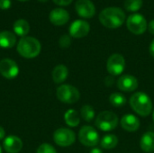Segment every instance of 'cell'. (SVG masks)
<instances>
[{
    "instance_id": "277c9868",
    "label": "cell",
    "mask_w": 154,
    "mask_h": 153,
    "mask_svg": "<svg viewBox=\"0 0 154 153\" xmlns=\"http://www.w3.org/2000/svg\"><path fill=\"white\" fill-rule=\"evenodd\" d=\"M118 124L117 115L111 111L101 112L96 119V126L104 132H109L116 128Z\"/></svg>"
},
{
    "instance_id": "d6986e66",
    "label": "cell",
    "mask_w": 154,
    "mask_h": 153,
    "mask_svg": "<svg viewBox=\"0 0 154 153\" xmlns=\"http://www.w3.org/2000/svg\"><path fill=\"white\" fill-rule=\"evenodd\" d=\"M69 75V69L65 65H58L52 71V79L56 84H60L66 80Z\"/></svg>"
},
{
    "instance_id": "8992f818",
    "label": "cell",
    "mask_w": 154,
    "mask_h": 153,
    "mask_svg": "<svg viewBox=\"0 0 154 153\" xmlns=\"http://www.w3.org/2000/svg\"><path fill=\"white\" fill-rule=\"evenodd\" d=\"M126 25L128 30L136 35L143 34L147 30V22L140 14H131L126 21Z\"/></svg>"
},
{
    "instance_id": "7a4b0ae2",
    "label": "cell",
    "mask_w": 154,
    "mask_h": 153,
    "mask_svg": "<svg viewBox=\"0 0 154 153\" xmlns=\"http://www.w3.org/2000/svg\"><path fill=\"white\" fill-rule=\"evenodd\" d=\"M129 103L133 110L141 116H147L152 111V102L150 96L143 92L134 94Z\"/></svg>"
},
{
    "instance_id": "d4e9b609",
    "label": "cell",
    "mask_w": 154,
    "mask_h": 153,
    "mask_svg": "<svg viewBox=\"0 0 154 153\" xmlns=\"http://www.w3.org/2000/svg\"><path fill=\"white\" fill-rule=\"evenodd\" d=\"M143 6V0H125V7L127 11L136 12Z\"/></svg>"
},
{
    "instance_id": "1f68e13d",
    "label": "cell",
    "mask_w": 154,
    "mask_h": 153,
    "mask_svg": "<svg viewBox=\"0 0 154 153\" xmlns=\"http://www.w3.org/2000/svg\"><path fill=\"white\" fill-rule=\"evenodd\" d=\"M150 53L154 58V39L152 40V43L150 45Z\"/></svg>"
},
{
    "instance_id": "484cf974",
    "label": "cell",
    "mask_w": 154,
    "mask_h": 153,
    "mask_svg": "<svg viewBox=\"0 0 154 153\" xmlns=\"http://www.w3.org/2000/svg\"><path fill=\"white\" fill-rule=\"evenodd\" d=\"M37 153H57L55 148L49 143H42L39 146Z\"/></svg>"
},
{
    "instance_id": "74e56055",
    "label": "cell",
    "mask_w": 154,
    "mask_h": 153,
    "mask_svg": "<svg viewBox=\"0 0 154 153\" xmlns=\"http://www.w3.org/2000/svg\"><path fill=\"white\" fill-rule=\"evenodd\" d=\"M18 1H23V2H24V1H28V0H18Z\"/></svg>"
},
{
    "instance_id": "cb8c5ba5",
    "label": "cell",
    "mask_w": 154,
    "mask_h": 153,
    "mask_svg": "<svg viewBox=\"0 0 154 153\" xmlns=\"http://www.w3.org/2000/svg\"><path fill=\"white\" fill-rule=\"evenodd\" d=\"M80 115L83 118V120H85L86 122H90L95 117V110L91 106L86 105L82 106L80 110Z\"/></svg>"
},
{
    "instance_id": "8fae6325",
    "label": "cell",
    "mask_w": 154,
    "mask_h": 153,
    "mask_svg": "<svg viewBox=\"0 0 154 153\" xmlns=\"http://www.w3.org/2000/svg\"><path fill=\"white\" fill-rule=\"evenodd\" d=\"M90 25L88 22L83 20H77L69 26V34L74 38H83L88 34Z\"/></svg>"
},
{
    "instance_id": "4316f807",
    "label": "cell",
    "mask_w": 154,
    "mask_h": 153,
    "mask_svg": "<svg viewBox=\"0 0 154 153\" xmlns=\"http://www.w3.org/2000/svg\"><path fill=\"white\" fill-rule=\"evenodd\" d=\"M59 44L61 48L63 49H66L68 47H69V45L71 44V39L69 35L67 34H64L62 35L60 38V41H59Z\"/></svg>"
},
{
    "instance_id": "2e32d148",
    "label": "cell",
    "mask_w": 154,
    "mask_h": 153,
    "mask_svg": "<svg viewBox=\"0 0 154 153\" xmlns=\"http://www.w3.org/2000/svg\"><path fill=\"white\" fill-rule=\"evenodd\" d=\"M121 126L127 132H136L140 127V120L134 115H125L121 119Z\"/></svg>"
},
{
    "instance_id": "5b68a950",
    "label": "cell",
    "mask_w": 154,
    "mask_h": 153,
    "mask_svg": "<svg viewBox=\"0 0 154 153\" xmlns=\"http://www.w3.org/2000/svg\"><path fill=\"white\" fill-rule=\"evenodd\" d=\"M58 99L65 104H74L80 97L79 91L71 85H61L56 92Z\"/></svg>"
},
{
    "instance_id": "d590c367",
    "label": "cell",
    "mask_w": 154,
    "mask_h": 153,
    "mask_svg": "<svg viewBox=\"0 0 154 153\" xmlns=\"http://www.w3.org/2000/svg\"><path fill=\"white\" fill-rule=\"evenodd\" d=\"M152 119H153V122H154V111H153V114H152Z\"/></svg>"
},
{
    "instance_id": "5bb4252c",
    "label": "cell",
    "mask_w": 154,
    "mask_h": 153,
    "mask_svg": "<svg viewBox=\"0 0 154 153\" xmlns=\"http://www.w3.org/2000/svg\"><path fill=\"white\" fill-rule=\"evenodd\" d=\"M51 23L57 26H61L67 23L69 20V14L62 8L53 9L49 15Z\"/></svg>"
},
{
    "instance_id": "4fadbf2b",
    "label": "cell",
    "mask_w": 154,
    "mask_h": 153,
    "mask_svg": "<svg viewBox=\"0 0 154 153\" xmlns=\"http://www.w3.org/2000/svg\"><path fill=\"white\" fill-rule=\"evenodd\" d=\"M138 80L132 75H123L117 80V87L124 92H133L138 87Z\"/></svg>"
},
{
    "instance_id": "83f0119b",
    "label": "cell",
    "mask_w": 154,
    "mask_h": 153,
    "mask_svg": "<svg viewBox=\"0 0 154 153\" xmlns=\"http://www.w3.org/2000/svg\"><path fill=\"white\" fill-rule=\"evenodd\" d=\"M11 6V0H0V8L3 10L8 9Z\"/></svg>"
},
{
    "instance_id": "4dcf8cb0",
    "label": "cell",
    "mask_w": 154,
    "mask_h": 153,
    "mask_svg": "<svg viewBox=\"0 0 154 153\" xmlns=\"http://www.w3.org/2000/svg\"><path fill=\"white\" fill-rule=\"evenodd\" d=\"M107 82H109L107 86H110V85H112V84L114 83V78H113V77H111V75H110L109 77H106V80H105L106 85L107 84Z\"/></svg>"
},
{
    "instance_id": "603a6c76",
    "label": "cell",
    "mask_w": 154,
    "mask_h": 153,
    "mask_svg": "<svg viewBox=\"0 0 154 153\" xmlns=\"http://www.w3.org/2000/svg\"><path fill=\"white\" fill-rule=\"evenodd\" d=\"M109 102L116 107H121L126 104V97L121 93H113L109 96Z\"/></svg>"
},
{
    "instance_id": "ffe728a7",
    "label": "cell",
    "mask_w": 154,
    "mask_h": 153,
    "mask_svg": "<svg viewBox=\"0 0 154 153\" xmlns=\"http://www.w3.org/2000/svg\"><path fill=\"white\" fill-rule=\"evenodd\" d=\"M13 28H14V32L18 36H21L23 38L28 34L30 31V24L24 19H18L14 22Z\"/></svg>"
},
{
    "instance_id": "e575fe53",
    "label": "cell",
    "mask_w": 154,
    "mask_h": 153,
    "mask_svg": "<svg viewBox=\"0 0 154 153\" xmlns=\"http://www.w3.org/2000/svg\"><path fill=\"white\" fill-rule=\"evenodd\" d=\"M38 1H40V2H42V3H45V2H47L48 0H38Z\"/></svg>"
},
{
    "instance_id": "e0dca14e",
    "label": "cell",
    "mask_w": 154,
    "mask_h": 153,
    "mask_svg": "<svg viewBox=\"0 0 154 153\" xmlns=\"http://www.w3.org/2000/svg\"><path fill=\"white\" fill-rule=\"evenodd\" d=\"M140 147L144 152H152L154 151V133L147 132L145 133L140 141Z\"/></svg>"
},
{
    "instance_id": "ac0fdd59",
    "label": "cell",
    "mask_w": 154,
    "mask_h": 153,
    "mask_svg": "<svg viewBox=\"0 0 154 153\" xmlns=\"http://www.w3.org/2000/svg\"><path fill=\"white\" fill-rule=\"evenodd\" d=\"M16 42L15 35L9 31L0 32V47L3 49H10Z\"/></svg>"
},
{
    "instance_id": "9a60e30c",
    "label": "cell",
    "mask_w": 154,
    "mask_h": 153,
    "mask_svg": "<svg viewBox=\"0 0 154 153\" xmlns=\"http://www.w3.org/2000/svg\"><path fill=\"white\" fill-rule=\"evenodd\" d=\"M3 145L7 153H18L23 148V142L17 136L9 135L4 140Z\"/></svg>"
},
{
    "instance_id": "44dd1931",
    "label": "cell",
    "mask_w": 154,
    "mask_h": 153,
    "mask_svg": "<svg viewBox=\"0 0 154 153\" xmlns=\"http://www.w3.org/2000/svg\"><path fill=\"white\" fill-rule=\"evenodd\" d=\"M64 120H65L66 124L70 127L78 126L79 124V122H80L79 113L77 111L73 110V109H70V110H69V111H67L65 113Z\"/></svg>"
},
{
    "instance_id": "6da1fadb",
    "label": "cell",
    "mask_w": 154,
    "mask_h": 153,
    "mask_svg": "<svg viewBox=\"0 0 154 153\" xmlns=\"http://www.w3.org/2000/svg\"><path fill=\"white\" fill-rule=\"evenodd\" d=\"M99 21L105 27L116 29L125 23V14L119 7H107L100 12Z\"/></svg>"
},
{
    "instance_id": "f1b7e54d",
    "label": "cell",
    "mask_w": 154,
    "mask_h": 153,
    "mask_svg": "<svg viewBox=\"0 0 154 153\" xmlns=\"http://www.w3.org/2000/svg\"><path fill=\"white\" fill-rule=\"evenodd\" d=\"M73 0H53V2L56 4V5H69Z\"/></svg>"
},
{
    "instance_id": "7402d4cb",
    "label": "cell",
    "mask_w": 154,
    "mask_h": 153,
    "mask_svg": "<svg viewBox=\"0 0 154 153\" xmlns=\"http://www.w3.org/2000/svg\"><path fill=\"white\" fill-rule=\"evenodd\" d=\"M100 143L102 148L106 150H111L116 148L118 144V138L115 134H107L102 138Z\"/></svg>"
},
{
    "instance_id": "f546056e",
    "label": "cell",
    "mask_w": 154,
    "mask_h": 153,
    "mask_svg": "<svg viewBox=\"0 0 154 153\" xmlns=\"http://www.w3.org/2000/svg\"><path fill=\"white\" fill-rule=\"evenodd\" d=\"M148 30L152 34L154 35V20H152L150 22V23L148 24Z\"/></svg>"
},
{
    "instance_id": "30bf717a",
    "label": "cell",
    "mask_w": 154,
    "mask_h": 153,
    "mask_svg": "<svg viewBox=\"0 0 154 153\" xmlns=\"http://www.w3.org/2000/svg\"><path fill=\"white\" fill-rule=\"evenodd\" d=\"M19 73V68L15 61L10 59H3L0 60V74L8 79L14 78Z\"/></svg>"
},
{
    "instance_id": "ba28073f",
    "label": "cell",
    "mask_w": 154,
    "mask_h": 153,
    "mask_svg": "<svg viewBox=\"0 0 154 153\" xmlns=\"http://www.w3.org/2000/svg\"><path fill=\"white\" fill-rule=\"evenodd\" d=\"M54 142L60 147H69L76 141V135L73 131L67 128H60L54 132Z\"/></svg>"
},
{
    "instance_id": "8d00e7d4",
    "label": "cell",
    "mask_w": 154,
    "mask_h": 153,
    "mask_svg": "<svg viewBox=\"0 0 154 153\" xmlns=\"http://www.w3.org/2000/svg\"><path fill=\"white\" fill-rule=\"evenodd\" d=\"M0 153H2V148H1V146H0Z\"/></svg>"
},
{
    "instance_id": "9c48e42d",
    "label": "cell",
    "mask_w": 154,
    "mask_h": 153,
    "mask_svg": "<svg viewBox=\"0 0 154 153\" xmlns=\"http://www.w3.org/2000/svg\"><path fill=\"white\" fill-rule=\"evenodd\" d=\"M106 69L111 76L121 75L125 69V60L123 55L119 53L111 55L107 60Z\"/></svg>"
},
{
    "instance_id": "52a82bcc",
    "label": "cell",
    "mask_w": 154,
    "mask_h": 153,
    "mask_svg": "<svg viewBox=\"0 0 154 153\" xmlns=\"http://www.w3.org/2000/svg\"><path fill=\"white\" fill-rule=\"evenodd\" d=\"M79 142L87 147H94L99 142V135L92 126H83L79 133Z\"/></svg>"
},
{
    "instance_id": "d6a6232c",
    "label": "cell",
    "mask_w": 154,
    "mask_h": 153,
    "mask_svg": "<svg viewBox=\"0 0 154 153\" xmlns=\"http://www.w3.org/2000/svg\"><path fill=\"white\" fill-rule=\"evenodd\" d=\"M5 136V132L3 127L0 126V140H3Z\"/></svg>"
},
{
    "instance_id": "3957f363",
    "label": "cell",
    "mask_w": 154,
    "mask_h": 153,
    "mask_svg": "<svg viewBox=\"0 0 154 153\" xmlns=\"http://www.w3.org/2000/svg\"><path fill=\"white\" fill-rule=\"evenodd\" d=\"M41 43L40 41L30 36H25L21 38L17 44V51L18 53L26 59H32L39 55L41 52Z\"/></svg>"
},
{
    "instance_id": "836d02e7",
    "label": "cell",
    "mask_w": 154,
    "mask_h": 153,
    "mask_svg": "<svg viewBox=\"0 0 154 153\" xmlns=\"http://www.w3.org/2000/svg\"><path fill=\"white\" fill-rule=\"evenodd\" d=\"M90 153H103L102 152V151L100 150V149H97V148H95V149H93Z\"/></svg>"
},
{
    "instance_id": "7c38bea8",
    "label": "cell",
    "mask_w": 154,
    "mask_h": 153,
    "mask_svg": "<svg viewBox=\"0 0 154 153\" xmlns=\"http://www.w3.org/2000/svg\"><path fill=\"white\" fill-rule=\"evenodd\" d=\"M75 7L78 14L83 18H91L96 13V7L90 0H78Z\"/></svg>"
}]
</instances>
